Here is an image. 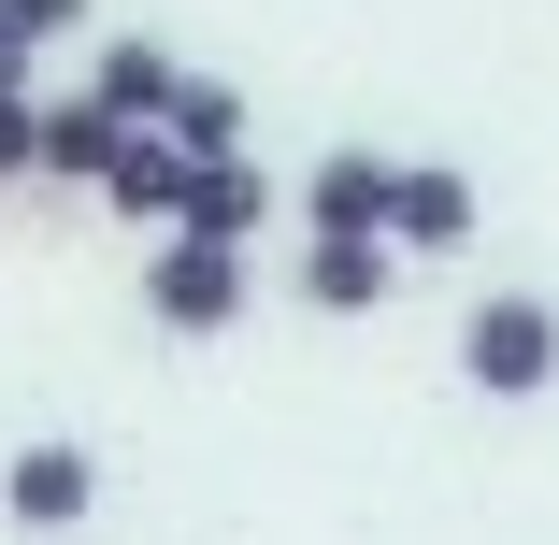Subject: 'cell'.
<instances>
[{
    "instance_id": "7",
    "label": "cell",
    "mask_w": 559,
    "mask_h": 545,
    "mask_svg": "<svg viewBox=\"0 0 559 545\" xmlns=\"http://www.w3.org/2000/svg\"><path fill=\"white\" fill-rule=\"evenodd\" d=\"M173 86H187L173 44H100V58H86V100H100L116 130H158V116H173Z\"/></svg>"
},
{
    "instance_id": "2",
    "label": "cell",
    "mask_w": 559,
    "mask_h": 545,
    "mask_svg": "<svg viewBox=\"0 0 559 545\" xmlns=\"http://www.w3.org/2000/svg\"><path fill=\"white\" fill-rule=\"evenodd\" d=\"M460 374H474V402H545V388H559V301H545V287H474Z\"/></svg>"
},
{
    "instance_id": "8",
    "label": "cell",
    "mask_w": 559,
    "mask_h": 545,
    "mask_svg": "<svg viewBox=\"0 0 559 545\" xmlns=\"http://www.w3.org/2000/svg\"><path fill=\"white\" fill-rule=\"evenodd\" d=\"M173 230L259 245V230H273V173H259V158H201V173H187V215H173Z\"/></svg>"
},
{
    "instance_id": "3",
    "label": "cell",
    "mask_w": 559,
    "mask_h": 545,
    "mask_svg": "<svg viewBox=\"0 0 559 545\" xmlns=\"http://www.w3.org/2000/svg\"><path fill=\"white\" fill-rule=\"evenodd\" d=\"M474 215H488V201H474L460 158H402V173H388V245H402V259H460Z\"/></svg>"
},
{
    "instance_id": "13",
    "label": "cell",
    "mask_w": 559,
    "mask_h": 545,
    "mask_svg": "<svg viewBox=\"0 0 559 545\" xmlns=\"http://www.w3.org/2000/svg\"><path fill=\"white\" fill-rule=\"evenodd\" d=\"M0 29H29V44H72V29H86V0H0Z\"/></svg>"
},
{
    "instance_id": "9",
    "label": "cell",
    "mask_w": 559,
    "mask_h": 545,
    "mask_svg": "<svg viewBox=\"0 0 559 545\" xmlns=\"http://www.w3.org/2000/svg\"><path fill=\"white\" fill-rule=\"evenodd\" d=\"M388 173H402V158H373V144L316 158V173H301V230H388Z\"/></svg>"
},
{
    "instance_id": "6",
    "label": "cell",
    "mask_w": 559,
    "mask_h": 545,
    "mask_svg": "<svg viewBox=\"0 0 559 545\" xmlns=\"http://www.w3.org/2000/svg\"><path fill=\"white\" fill-rule=\"evenodd\" d=\"M187 173H201V158H187L173 130H130V144H116V173H100V215H130V230H173V215H187Z\"/></svg>"
},
{
    "instance_id": "12",
    "label": "cell",
    "mask_w": 559,
    "mask_h": 545,
    "mask_svg": "<svg viewBox=\"0 0 559 545\" xmlns=\"http://www.w3.org/2000/svg\"><path fill=\"white\" fill-rule=\"evenodd\" d=\"M0 187H44V100L0 86Z\"/></svg>"
},
{
    "instance_id": "10",
    "label": "cell",
    "mask_w": 559,
    "mask_h": 545,
    "mask_svg": "<svg viewBox=\"0 0 559 545\" xmlns=\"http://www.w3.org/2000/svg\"><path fill=\"white\" fill-rule=\"evenodd\" d=\"M116 144H130V130L100 116L86 86H72V100H44V187H86V201H100V173H116Z\"/></svg>"
},
{
    "instance_id": "4",
    "label": "cell",
    "mask_w": 559,
    "mask_h": 545,
    "mask_svg": "<svg viewBox=\"0 0 559 545\" xmlns=\"http://www.w3.org/2000/svg\"><path fill=\"white\" fill-rule=\"evenodd\" d=\"M0 517H15V531H86V517H100V460L58 446V430L15 446V460H0Z\"/></svg>"
},
{
    "instance_id": "1",
    "label": "cell",
    "mask_w": 559,
    "mask_h": 545,
    "mask_svg": "<svg viewBox=\"0 0 559 545\" xmlns=\"http://www.w3.org/2000/svg\"><path fill=\"white\" fill-rule=\"evenodd\" d=\"M245 301H259V245L158 230V259H144V331H173V345H215Z\"/></svg>"
},
{
    "instance_id": "11",
    "label": "cell",
    "mask_w": 559,
    "mask_h": 545,
    "mask_svg": "<svg viewBox=\"0 0 559 545\" xmlns=\"http://www.w3.org/2000/svg\"><path fill=\"white\" fill-rule=\"evenodd\" d=\"M158 130H173L187 158H245V130H259V116H245V86H215V72H187V86H173V116H158Z\"/></svg>"
},
{
    "instance_id": "5",
    "label": "cell",
    "mask_w": 559,
    "mask_h": 545,
    "mask_svg": "<svg viewBox=\"0 0 559 545\" xmlns=\"http://www.w3.org/2000/svg\"><path fill=\"white\" fill-rule=\"evenodd\" d=\"M388 273H402L388 230H301V301H316V316H373Z\"/></svg>"
},
{
    "instance_id": "14",
    "label": "cell",
    "mask_w": 559,
    "mask_h": 545,
    "mask_svg": "<svg viewBox=\"0 0 559 545\" xmlns=\"http://www.w3.org/2000/svg\"><path fill=\"white\" fill-rule=\"evenodd\" d=\"M29 58H44V44H29V29H0V86H29Z\"/></svg>"
}]
</instances>
